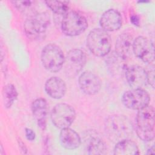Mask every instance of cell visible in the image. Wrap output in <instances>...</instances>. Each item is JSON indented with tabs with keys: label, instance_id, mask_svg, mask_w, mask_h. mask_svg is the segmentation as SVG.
Masks as SVG:
<instances>
[{
	"label": "cell",
	"instance_id": "2e32d148",
	"mask_svg": "<svg viewBox=\"0 0 155 155\" xmlns=\"http://www.w3.org/2000/svg\"><path fill=\"white\" fill-rule=\"evenodd\" d=\"M106 64L111 74L116 77L124 75L127 68L126 59L118 55L115 51L108 54Z\"/></svg>",
	"mask_w": 155,
	"mask_h": 155
},
{
	"label": "cell",
	"instance_id": "7c38bea8",
	"mask_svg": "<svg viewBox=\"0 0 155 155\" xmlns=\"http://www.w3.org/2000/svg\"><path fill=\"white\" fill-rule=\"evenodd\" d=\"M124 76L133 89H143L148 84L147 71L139 65L127 67Z\"/></svg>",
	"mask_w": 155,
	"mask_h": 155
},
{
	"label": "cell",
	"instance_id": "ac0fdd59",
	"mask_svg": "<svg viewBox=\"0 0 155 155\" xmlns=\"http://www.w3.org/2000/svg\"><path fill=\"white\" fill-rule=\"evenodd\" d=\"M33 116L37 120L38 126L42 130L46 128V118L47 114V102L44 98H38L35 100L31 105Z\"/></svg>",
	"mask_w": 155,
	"mask_h": 155
},
{
	"label": "cell",
	"instance_id": "277c9868",
	"mask_svg": "<svg viewBox=\"0 0 155 155\" xmlns=\"http://www.w3.org/2000/svg\"><path fill=\"white\" fill-rule=\"evenodd\" d=\"M50 21V17L46 13H35L29 16L24 25L25 35L32 40L44 38Z\"/></svg>",
	"mask_w": 155,
	"mask_h": 155
},
{
	"label": "cell",
	"instance_id": "52a82bcc",
	"mask_svg": "<svg viewBox=\"0 0 155 155\" xmlns=\"http://www.w3.org/2000/svg\"><path fill=\"white\" fill-rule=\"evenodd\" d=\"M76 117V111L71 105L61 103L56 105L51 110V119L58 128L63 129L69 127Z\"/></svg>",
	"mask_w": 155,
	"mask_h": 155
},
{
	"label": "cell",
	"instance_id": "603a6c76",
	"mask_svg": "<svg viewBox=\"0 0 155 155\" xmlns=\"http://www.w3.org/2000/svg\"><path fill=\"white\" fill-rule=\"evenodd\" d=\"M14 5L21 12L31 15L33 12V9L35 8V1H12Z\"/></svg>",
	"mask_w": 155,
	"mask_h": 155
},
{
	"label": "cell",
	"instance_id": "ba28073f",
	"mask_svg": "<svg viewBox=\"0 0 155 155\" xmlns=\"http://www.w3.org/2000/svg\"><path fill=\"white\" fill-rule=\"evenodd\" d=\"M124 105L128 108L139 110L149 105L150 95L143 89H133L125 91L122 97Z\"/></svg>",
	"mask_w": 155,
	"mask_h": 155
},
{
	"label": "cell",
	"instance_id": "9c48e42d",
	"mask_svg": "<svg viewBox=\"0 0 155 155\" xmlns=\"http://www.w3.org/2000/svg\"><path fill=\"white\" fill-rule=\"evenodd\" d=\"M86 55L80 49L70 50L65 57L64 65L65 73L69 77H73L83 68L86 63Z\"/></svg>",
	"mask_w": 155,
	"mask_h": 155
},
{
	"label": "cell",
	"instance_id": "d6986e66",
	"mask_svg": "<svg viewBox=\"0 0 155 155\" xmlns=\"http://www.w3.org/2000/svg\"><path fill=\"white\" fill-rule=\"evenodd\" d=\"M59 138L62 147L68 150L76 149L79 147L81 143L79 135L69 127L61 129Z\"/></svg>",
	"mask_w": 155,
	"mask_h": 155
},
{
	"label": "cell",
	"instance_id": "e0dca14e",
	"mask_svg": "<svg viewBox=\"0 0 155 155\" xmlns=\"http://www.w3.org/2000/svg\"><path fill=\"white\" fill-rule=\"evenodd\" d=\"M45 90L48 96L54 99H61L65 94L67 87L65 82L60 78L51 77L45 84Z\"/></svg>",
	"mask_w": 155,
	"mask_h": 155
},
{
	"label": "cell",
	"instance_id": "6da1fadb",
	"mask_svg": "<svg viewBox=\"0 0 155 155\" xmlns=\"http://www.w3.org/2000/svg\"><path fill=\"white\" fill-rule=\"evenodd\" d=\"M105 130L108 137L113 142H118L128 139L133 133L131 120L124 115L115 114L109 116L105 122Z\"/></svg>",
	"mask_w": 155,
	"mask_h": 155
},
{
	"label": "cell",
	"instance_id": "d4e9b609",
	"mask_svg": "<svg viewBox=\"0 0 155 155\" xmlns=\"http://www.w3.org/2000/svg\"><path fill=\"white\" fill-rule=\"evenodd\" d=\"M25 136L27 139L30 141H32L35 138V133L33 132V131L30 128H25Z\"/></svg>",
	"mask_w": 155,
	"mask_h": 155
},
{
	"label": "cell",
	"instance_id": "5b68a950",
	"mask_svg": "<svg viewBox=\"0 0 155 155\" xmlns=\"http://www.w3.org/2000/svg\"><path fill=\"white\" fill-rule=\"evenodd\" d=\"M41 61L48 71L58 72L64 64L65 56L61 48L54 44L45 46L41 52Z\"/></svg>",
	"mask_w": 155,
	"mask_h": 155
},
{
	"label": "cell",
	"instance_id": "7a4b0ae2",
	"mask_svg": "<svg viewBox=\"0 0 155 155\" xmlns=\"http://www.w3.org/2000/svg\"><path fill=\"white\" fill-rule=\"evenodd\" d=\"M154 109L148 105L138 111L136 116V131L143 141H151L154 137Z\"/></svg>",
	"mask_w": 155,
	"mask_h": 155
},
{
	"label": "cell",
	"instance_id": "30bf717a",
	"mask_svg": "<svg viewBox=\"0 0 155 155\" xmlns=\"http://www.w3.org/2000/svg\"><path fill=\"white\" fill-rule=\"evenodd\" d=\"M133 53L136 57L146 63H152L154 60V47L151 39L138 36L134 40Z\"/></svg>",
	"mask_w": 155,
	"mask_h": 155
},
{
	"label": "cell",
	"instance_id": "44dd1931",
	"mask_svg": "<svg viewBox=\"0 0 155 155\" xmlns=\"http://www.w3.org/2000/svg\"><path fill=\"white\" fill-rule=\"evenodd\" d=\"M2 96L5 107L10 108L18 97V92L15 87L10 84L6 85L3 89Z\"/></svg>",
	"mask_w": 155,
	"mask_h": 155
},
{
	"label": "cell",
	"instance_id": "8fae6325",
	"mask_svg": "<svg viewBox=\"0 0 155 155\" xmlns=\"http://www.w3.org/2000/svg\"><path fill=\"white\" fill-rule=\"evenodd\" d=\"M85 151L88 154H104L106 151V146L100 135L95 131L88 130L84 136Z\"/></svg>",
	"mask_w": 155,
	"mask_h": 155
},
{
	"label": "cell",
	"instance_id": "8992f818",
	"mask_svg": "<svg viewBox=\"0 0 155 155\" xmlns=\"http://www.w3.org/2000/svg\"><path fill=\"white\" fill-rule=\"evenodd\" d=\"M88 27L86 18L75 11H69L63 16L61 30L67 36H74L83 33Z\"/></svg>",
	"mask_w": 155,
	"mask_h": 155
},
{
	"label": "cell",
	"instance_id": "4fadbf2b",
	"mask_svg": "<svg viewBox=\"0 0 155 155\" xmlns=\"http://www.w3.org/2000/svg\"><path fill=\"white\" fill-rule=\"evenodd\" d=\"M79 85L81 90L88 95L97 94L101 87L99 78L91 71H84L79 78Z\"/></svg>",
	"mask_w": 155,
	"mask_h": 155
},
{
	"label": "cell",
	"instance_id": "5bb4252c",
	"mask_svg": "<svg viewBox=\"0 0 155 155\" xmlns=\"http://www.w3.org/2000/svg\"><path fill=\"white\" fill-rule=\"evenodd\" d=\"M122 18L120 13L115 9H109L105 11L100 19V25L102 29L107 31H113L120 28Z\"/></svg>",
	"mask_w": 155,
	"mask_h": 155
},
{
	"label": "cell",
	"instance_id": "3957f363",
	"mask_svg": "<svg viewBox=\"0 0 155 155\" xmlns=\"http://www.w3.org/2000/svg\"><path fill=\"white\" fill-rule=\"evenodd\" d=\"M87 45L94 55L105 56L110 51L111 39L107 31L102 28H94L87 36Z\"/></svg>",
	"mask_w": 155,
	"mask_h": 155
},
{
	"label": "cell",
	"instance_id": "484cf974",
	"mask_svg": "<svg viewBox=\"0 0 155 155\" xmlns=\"http://www.w3.org/2000/svg\"><path fill=\"white\" fill-rule=\"evenodd\" d=\"M131 21L135 25H138L139 24V18L137 17V16H135V15H133L131 17Z\"/></svg>",
	"mask_w": 155,
	"mask_h": 155
},
{
	"label": "cell",
	"instance_id": "9a60e30c",
	"mask_svg": "<svg viewBox=\"0 0 155 155\" xmlns=\"http://www.w3.org/2000/svg\"><path fill=\"white\" fill-rule=\"evenodd\" d=\"M134 40L133 36L128 33L120 35L116 41L114 51L125 59L129 58L133 53Z\"/></svg>",
	"mask_w": 155,
	"mask_h": 155
},
{
	"label": "cell",
	"instance_id": "7402d4cb",
	"mask_svg": "<svg viewBox=\"0 0 155 155\" xmlns=\"http://www.w3.org/2000/svg\"><path fill=\"white\" fill-rule=\"evenodd\" d=\"M47 6L55 13L65 15L68 12L69 2L65 1H47L45 2Z\"/></svg>",
	"mask_w": 155,
	"mask_h": 155
},
{
	"label": "cell",
	"instance_id": "4316f807",
	"mask_svg": "<svg viewBox=\"0 0 155 155\" xmlns=\"http://www.w3.org/2000/svg\"><path fill=\"white\" fill-rule=\"evenodd\" d=\"M155 148H154V146H152L150 148H149L148 150H147V154H154L155 153Z\"/></svg>",
	"mask_w": 155,
	"mask_h": 155
},
{
	"label": "cell",
	"instance_id": "ffe728a7",
	"mask_svg": "<svg viewBox=\"0 0 155 155\" xmlns=\"http://www.w3.org/2000/svg\"><path fill=\"white\" fill-rule=\"evenodd\" d=\"M116 155H136L139 154L137 144L128 139L122 140L116 143L114 148Z\"/></svg>",
	"mask_w": 155,
	"mask_h": 155
},
{
	"label": "cell",
	"instance_id": "cb8c5ba5",
	"mask_svg": "<svg viewBox=\"0 0 155 155\" xmlns=\"http://www.w3.org/2000/svg\"><path fill=\"white\" fill-rule=\"evenodd\" d=\"M147 81L153 88H154V70L151 69L148 71H147Z\"/></svg>",
	"mask_w": 155,
	"mask_h": 155
}]
</instances>
